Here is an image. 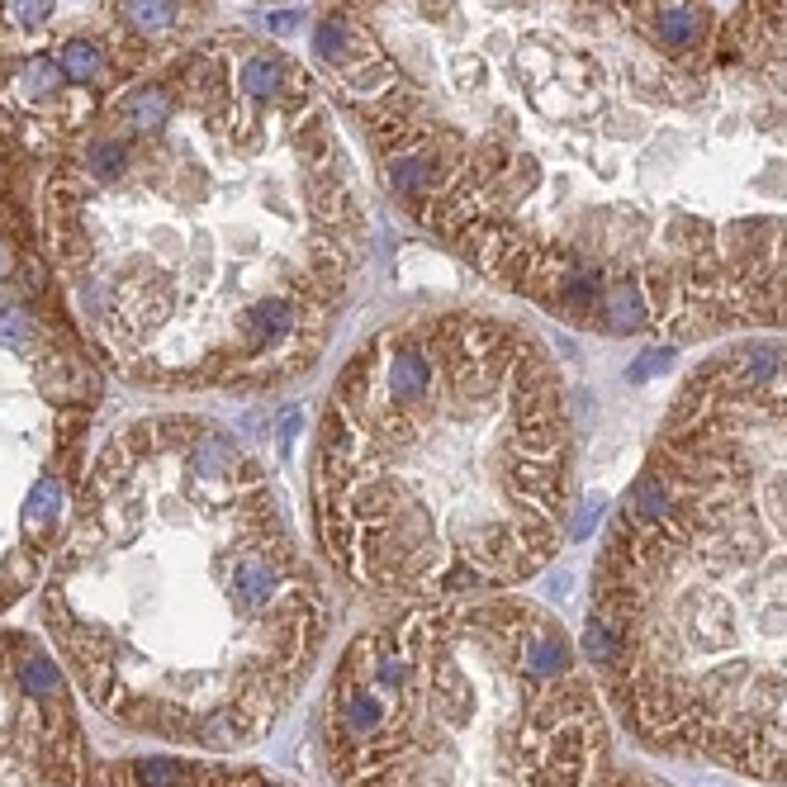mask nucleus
I'll return each instance as SVG.
<instances>
[{
	"instance_id": "obj_1",
	"label": "nucleus",
	"mask_w": 787,
	"mask_h": 787,
	"mask_svg": "<svg viewBox=\"0 0 787 787\" xmlns=\"http://www.w3.org/2000/svg\"><path fill=\"white\" fill-rule=\"evenodd\" d=\"M579 655L641 745L787 783V342L679 384L602 536Z\"/></svg>"
},
{
	"instance_id": "obj_2",
	"label": "nucleus",
	"mask_w": 787,
	"mask_h": 787,
	"mask_svg": "<svg viewBox=\"0 0 787 787\" xmlns=\"http://www.w3.org/2000/svg\"><path fill=\"white\" fill-rule=\"evenodd\" d=\"M346 365L318 427L313 522L342 579L413 602L504 593L569 527L574 417L550 351L489 318Z\"/></svg>"
},
{
	"instance_id": "obj_3",
	"label": "nucleus",
	"mask_w": 787,
	"mask_h": 787,
	"mask_svg": "<svg viewBox=\"0 0 787 787\" xmlns=\"http://www.w3.org/2000/svg\"><path fill=\"white\" fill-rule=\"evenodd\" d=\"M323 745L338 787H593L617 768L574 641L508 593L361 631L332 669Z\"/></svg>"
},
{
	"instance_id": "obj_4",
	"label": "nucleus",
	"mask_w": 787,
	"mask_h": 787,
	"mask_svg": "<svg viewBox=\"0 0 787 787\" xmlns=\"http://www.w3.org/2000/svg\"><path fill=\"white\" fill-rule=\"evenodd\" d=\"M313 53L332 62V66H342L351 58H361V33L351 20H342V14H328V20H318L313 24Z\"/></svg>"
},
{
	"instance_id": "obj_5",
	"label": "nucleus",
	"mask_w": 787,
	"mask_h": 787,
	"mask_svg": "<svg viewBox=\"0 0 787 787\" xmlns=\"http://www.w3.org/2000/svg\"><path fill=\"white\" fill-rule=\"evenodd\" d=\"M20 688L29 697H39V702H62V674H58V664L39 655V650H29V655L20 660Z\"/></svg>"
},
{
	"instance_id": "obj_6",
	"label": "nucleus",
	"mask_w": 787,
	"mask_h": 787,
	"mask_svg": "<svg viewBox=\"0 0 787 787\" xmlns=\"http://www.w3.org/2000/svg\"><path fill=\"white\" fill-rule=\"evenodd\" d=\"M124 120L133 124V128H143V133H157L162 124H166V114H172V100H166V91H157V86H147V91H133L128 100H124Z\"/></svg>"
},
{
	"instance_id": "obj_7",
	"label": "nucleus",
	"mask_w": 787,
	"mask_h": 787,
	"mask_svg": "<svg viewBox=\"0 0 787 787\" xmlns=\"http://www.w3.org/2000/svg\"><path fill=\"white\" fill-rule=\"evenodd\" d=\"M280 81H284V62L280 58H247L242 62V76H238V86L252 95V100H266V95H276L280 91Z\"/></svg>"
},
{
	"instance_id": "obj_8",
	"label": "nucleus",
	"mask_w": 787,
	"mask_h": 787,
	"mask_svg": "<svg viewBox=\"0 0 787 787\" xmlns=\"http://www.w3.org/2000/svg\"><path fill=\"white\" fill-rule=\"evenodd\" d=\"M58 66H62V76H66V81H81V86H86V81L100 76V48L86 43V39H72V43L62 48Z\"/></svg>"
},
{
	"instance_id": "obj_9",
	"label": "nucleus",
	"mask_w": 787,
	"mask_h": 787,
	"mask_svg": "<svg viewBox=\"0 0 787 787\" xmlns=\"http://www.w3.org/2000/svg\"><path fill=\"white\" fill-rule=\"evenodd\" d=\"M128 24L143 33H162L176 24V0H128Z\"/></svg>"
},
{
	"instance_id": "obj_10",
	"label": "nucleus",
	"mask_w": 787,
	"mask_h": 787,
	"mask_svg": "<svg viewBox=\"0 0 787 787\" xmlns=\"http://www.w3.org/2000/svg\"><path fill=\"white\" fill-rule=\"evenodd\" d=\"M58 504H62L58 479H39V484H33L29 508H24V531H39L43 522H53V517H58Z\"/></svg>"
},
{
	"instance_id": "obj_11",
	"label": "nucleus",
	"mask_w": 787,
	"mask_h": 787,
	"mask_svg": "<svg viewBox=\"0 0 787 787\" xmlns=\"http://www.w3.org/2000/svg\"><path fill=\"white\" fill-rule=\"evenodd\" d=\"M86 166H91V176L100 180H114L128 166V147L124 143H114V138H100L91 153H86Z\"/></svg>"
},
{
	"instance_id": "obj_12",
	"label": "nucleus",
	"mask_w": 787,
	"mask_h": 787,
	"mask_svg": "<svg viewBox=\"0 0 787 787\" xmlns=\"http://www.w3.org/2000/svg\"><path fill=\"white\" fill-rule=\"evenodd\" d=\"M62 86V66H53V58H33L24 66V91L33 100H43V95H53Z\"/></svg>"
},
{
	"instance_id": "obj_13",
	"label": "nucleus",
	"mask_w": 787,
	"mask_h": 787,
	"mask_svg": "<svg viewBox=\"0 0 787 787\" xmlns=\"http://www.w3.org/2000/svg\"><path fill=\"white\" fill-rule=\"evenodd\" d=\"M593 787H669L664 778L655 774H645V768H627V764H617L612 774H602Z\"/></svg>"
},
{
	"instance_id": "obj_14",
	"label": "nucleus",
	"mask_w": 787,
	"mask_h": 787,
	"mask_svg": "<svg viewBox=\"0 0 787 787\" xmlns=\"http://www.w3.org/2000/svg\"><path fill=\"white\" fill-rule=\"evenodd\" d=\"M29 318L20 309H0V346H24L29 342Z\"/></svg>"
},
{
	"instance_id": "obj_15",
	"label": "nucleus",
	"mask_w": 787,
	"mask_h": 787,
	"mask_svg": "<svg viewBox=\"0 0 787 787\" xmlns=\"http://www.w3.org/2000/svg\"><path fill=\"white\" fill-rule=\"evenodd\" d=\"M48 14H53V0H14V20L29 24V29L43 24Z\"/></svg>"
},
{
	"instance_id": "obj_16",
	"label": "nucleus",
	"mask_w": 787,
	"mask_h": 787,
	"mask_svg": "<svg viewBox=\"0 0 787 787\" xmlns=\"http://www.w3.org/2000/svg\"><path fill=\"white\" fill-rule=\"evenodd\" d=\"M266 24H271L276 33H294V24H299V20H294V10H276V14H271V20H266Z\"/></svg>"
},
{
	"instance_id": "obj_17",
	"label": "nucleus",
	"mask_w": 787,
	"mask_h": 787,
	"mask_svg": "<svg viewBox=\"0 0 787 787\" xmlns=\"http://www.w3.org/2000/svg\"><path fill=\"white\" fill-rule=\"evenodd\" d=\"M10 271H14V257H10V247L0 242V276H10Z\"/></svg>"
}]
</instances>
